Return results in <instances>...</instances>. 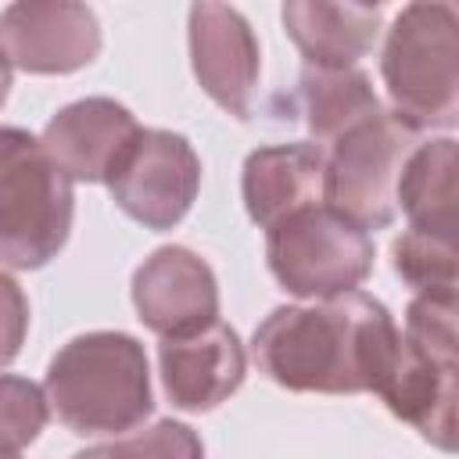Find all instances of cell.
<instances>
[{
  "label": "cell",
  "instance_id": "cell-1",
  "mask_svg": "<svg viewBox=\"0 0 459 459\" xmlns=\"http://www.w3.org/2000/svg\"><path fill=\"white\" fill-rule=\"evenodd\" d=\"M398 348L402 330L394 316L362 290L273 308L251 333L258 369L301 394H377Z\"/></svg>",
  "mask_w": 459,
  "mask_h": 459
},
{
  "label": "cell",
  "instance_id": "cell-2",
  "mask_svg": "<svg viewBox=\"0 0 459 459\" xmlns=\"http://www.w3.org/2000/svg\"><path fill=\"white\" fill-rule=\"evenodd\" d=\"M47 409L79 437H122L154 409L147 351L133 333L90 330L61 344L43 380Z\"/></svg>",
  "mask_w": 459,
  "mask_h": 459
},
{
  "label": "cell",
  "instance_id": "cell-3",
  "mask_svg": "<svg viewBox=\"0 0 459 459\" xmlns=\"http://www.w3.org/2000/svg\"><path fill=\"white\" fill-rule=\"evenodd\" d=\"M391 115L416 133H452L459 122V14L445 0L405 4L380 50Z\"/></svg>",
  "mask_w": 459,
  "mask_h": 459
},
{
  "label": "cell",
  "instance_id": "cell-4",
  "mask_svg": "<svg viewBox=\"0 0 459 459\" xmlns=\"http://www.w3.org/2000/svg\"><path fill=\"white\" fill-rule=\"evenodd\" d=\"M373 237L326 204H308L265 230L269 273L301 301H330L359 290L373 273Z\"/></svg>",
  "mask_w": 459,
  "mask_h": 459
},
{
  "label": "cell",
  "instance_id": "cell-5",
  "mask_svg": "<svg viewBox=\"0 0 459 459\" xmlns=\"http://www.w3.org/2000/svg\"><path fill=\"white\" fill-rule=\"evenodd\" d=\"M416 143L420 133L384 108L380 115L341 136L333 147H326L323 204L362 233L387 230L398 215V176Z\"/></svg>",
  "mask_w": 459,
  "mask_h": 459
},
{
  "label": "cell",
  "instance_id": "cell-6",
  "mask_svg": "<svg viewBox=\"0 0 459 459\" xmlns=\"http://www.w3.org/2000/svg\"><path fill=\"white\" fill-rule=\"evenodd\" d=\"M75 186L50 165L39 140L0 172V265L43 269L65 247Z\"/></svg>",
  "mask_w": 459,
  "mask_h": 459
},
{
  "label": "cell",
  "instance_id": "cell-7",
  "mask_svg": "<svg viewBox=\"0 0 459 459\" xmlns=\"http://www.w3.org/2000/svg\"><path fill=\"white\" fill-rule=\"evenodd\" d=\"M108 190L122 215L151 233H165L179 226L197 201L201 158L183 133L140 129L108 176Z\"/></svg>",
  "mask_w": 459,
  "mask_h": 459
},
{
  "label": "cell",
  "instance_id": "cell-8",
  "mask_svg": "<svg viewBox=\"0 0 459 459\" xmlns=\"http://www.w3.org/2000/svg\"><path fill=\"white\" fill-rule=\"evenodd\" d=\"M100 22L75 0H18L0 11V54L29 75H72L97 61Z\"/></svg>",
  "mask_w": 459,
  "mask_h": 459
},
{
  "label": "cell",
  "instance_id": "cell-9",
  "mask_svg": "<svg viewBox=\"0 0 459 459\" xmlns=\"http://www.w3.org/2000/svg\"><path fill=\"white\" fill-rule=\"evenodd\" d=\"M190 68L201 90L237 122H247L258 104L262 50L237 7L194 4L186 14Z\"/></svg>",
  "mask_w": 459,
  "mask_h": 459
},
{
  "label": "cell",
  "instance_id": "cell-10",
  "mask_svg": "<svg viewBox=\"0 0 459 459\" xmlns=\"http://www.w3.org/2000/svg\"><path fill=\"white\" fill-rule=\"evenodd\" d=\"M129 294L140 323L161 341L197 333L219 319V280L212 265L183 244L151 251L136 265Z\"/></svg>",
  "mask_w": 459,
  "mask_h": 459
},
{
  "label": "cell",
  "instance_id": "cell-11",
  "mask_svg": "<svg viewBox=\"0 0 459 459\" xmlns=\"http://www.w3.org/2000/svg\"><path fill=\"white\" fill-rule=\"evenodd\" d=\"M136 115L111 97H82L65 104L36 136L50 165L75 183H108L129 143L140 136Z\"/></svg>",
  "mask_w": 459,
  "mask_h": 459
},
{
  "label": "cell",
  "instance_id": "cell-12",
  "mask_svg": "<svg viewBox=\"0 0 459 459\" xmlns=\"http://www.w3.org/2000/svg\"><path fill=\"white\" fill-rule=\"evenodd\" d=\"M158 369L169 402L179 412H212L247 377V351L233 326L222 319L197 333L158 344Z\"/></svg>",
  "mask_w": 459,
  "mask_h": 459
},
{
  "label": "cell",
  "instance_id": "cell-13",
  "mask_svg": "<svg viewBox=\"0 0 459 459\" xmlns=\"http://www.w3.org/2000/svg\"><path fill=\"white\" fill-rule=\"evenodd\" d=\"M326 151L316 143H265L244 158L240 197L255 226L269 230L280 219L323 204Z\"/></svg>",
  "mask_w": 459,
  "mask_h": 459
},
{
  "label": "cell",
  "instance_id": "cell-14",
  "mask_svg": "<svg viewBox=\"0 0 459 459\" xmlns=\"http://www.w3.org/2000/svg\"><path fill=\"white\" fill-rule=\"evenodd\" d=\"M377 398L423 441L455 452V362L427 359L402 341Z\"/></svg>",
  "mask_w": 459,
  "mask_h": 459
},
{
  "label": "cell",
  "instance_id": "cell-15",
  "mask_svg": "<svg viewBox=\"0 0 459 459\" xmlns=\"http://www.w3.org/2000/svg\"><path fill=\"white\" fill-rule=\"evenodd\" d=\"M290 43L312 68H355L380 36V4L290 0L280 11Z\"/></svg>",
  "mask_w": 459,
  "mask_h": 459
},
{
  "label": "cell",
  "instance_id": "cell-16",
  "mask_svg": "<svg viewBox=\"0 0 459 459\" xmlns=\"http://www.w3.org/2000/svg\"><path fill=\"white\" fill-rule=\"evenodd\" d=\"M290 108L319 151L333 147L341 136H348L351 129H359L362 122H369L373 115L384 111L366 72L312 68V65L301 68L294 93H290Z\"/></svg>",
  "mask_w": 459,
  "mask_h": 459
},
{
  "label": "cell",
  "instance_id": "cell-17",
  "mask_svg": "<svg viewBox=\"0 0 459 459\" xmlns=\"http://www.w3.org/2000/svg\"><path fill=\"white\" fill-rule=\"evenodd\" d=\"M455 172H459V151L452 136L420 140L412 147L394 190V204L405 212L409 230L455 240V197H459Z\"/></svg>",
  "mask_w": 459,
  "mask_h": 459
},
{
  "label": "cell",
  "instance_id": "cell-18",
  "mask_svg": "<svg viewBox=\"0 0 459 459\" xmlns=\"http://www.w3.org/2000/svg\"><path fill=\"white\" fill-rule=\"evenodd\" d=\"M394 273L416 290H455V240L405 230L391 247Z\"/></svg>",
  "mask_w": 459,
  "mask_h": 459
},
{
  "label": "cell",
  "instance_id": "cell-19",
  "mask_svg": "<svg viewBox=\"0 0 459 459\" xmlns=\"http://www.w3.org/2000/svg\"><path fill=\"white\" fill-rule=\"evenodd\" d=\"M72 459H204V445L186 423L158 420V423L122 434L108 445L75 452Z\"/></svg>",
  "mask_w": 459,
  "mask_h": 459
},
{
  "label": "cell",
  "instance_id": "cell-20",
  "mask_svg": "<svg viewBox=\"0 0 459 459\" xmlns=\"http://www.w3.org/2000/svg\"><path fill=\"white\" fill-rule=\"evenodd\" d=\"M402 341L437 362H455V290L412 294L405 308Z\"/></svg>",
  "mask_w": 459,
  "mask_h": 459
},
{
  "label": "cell",
  "instance_id": "cell-21",
  "mask_svg": "<svg viewBox=\"0 0 459 459\" xmlns=\"http://www.w3.org/2000/svg\"><path fill=\"white\" fill-rule=\"evenodd\" d=\"M47 420L50 409L43 387L25 377L0 373V452L22 455V448H29L43 434Z\"/></svg>",
  "mask_w": 459,
  "mask_h": 459
},
{
  "label": "cell",
  "instance_id": "cell-22",
  "mask_svg": "<svg viewBox=\"0 0 459 459\" xmlns=\"http://www.w3.org/2000/svg\"><path fill=\"white\" fill-rule=\"evenodd\" d=\"M29 333V298L14 276L0 269V369L11 366Z\"/></svg>",
  "mask_w": 459,
  "mask_h": 459
},
{
  "label": "cell",
  "instance_id": "cell-23",
  "mask_svg": "<svg viewBox=\"0 0 459 459\" xmlns=\"http://www.w3.org/2000/svg\"><path fill=\"white\" fill-rule=\"evenodd\" d=\"M32 143H36L32 133H25V129H18V126H0V172H4L22 151H29Z\"/></svg>",
  "mask_w": 459,
  "mask_h": 459
},
{
  "label": "cell",
  "instance_id": "cell-24",
  "mask_svg": "<svg viewBox=\"0 0 459 459\" xmlns=\"http://www.w3.org/2000/svg\"><path fill=\"white\" fill-rule=\"evenodd\" d=\"M7 93H11V65H7V57L0 54V108H4Z\"/></svg>",
  "mask_w": 459,
  "mask_h": 459
},
{
  "label": "cell",
  "instance_id": "cell-25",
  "mask_svg": "<svg viewBox=\"0 0 459 459\" xmlns=\"http://www.w3.org/2000/svg\"><path fill=\"white\" fill-rule=\"evenodd\" d=\"M0 459H22V455H14V452H0Z\"/></svg>",
  "mask_w": 459,
  "mask_h": 459
}]
</instances>
